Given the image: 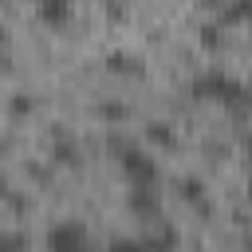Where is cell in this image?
<instances>
[{
  "instance_id": "ac0fdd59",
  "label": "cell",
  "mask_w": 252,
  "mask_h": 252,
  "mask_svg": "<svg viewBox=\"0 0 252 252\" xmlns=\"http://www.w3.org/2000/svg\"><path fill=\"white\" fill-rule=\"evenodd\" d=\"M244 252H252V236H248V240H244Z\"/></svg>"
},
{
  "instance_id": "52a82bcc",
  "label": "cell",
  "mask_w": 252,
  "mask_h": 252,
  "mask_svg": "<svg viewBox=\"0 0 252 252\" xmlns=\"http://www.w3.org/2000/svg\"><path fill=\"white\" fill-rule=\"evenodd\" d=\"M35 16H39L43 24H67V20H71V4H67V0H39V4H35Z\"/></svg>"
},
{
  "instance_id": "8992f818",
  "label": "cell",
  "mask_w": 252,
  "mask_h": 252,
  "mask_svg": "<svg viewBox=\"0 0 252 252\" xmlns=\"http://www.w3.org/2000/svg\"><path fill=\"white\" fill-rule=\"evenodd\" d=\"M244 20H252V0H228V4L217 8V24L220 28L224 24H244Z\"/></svg>"
},
{
  "instance_id": "8fae6325",
  "label": "cell",
  "mask_w": 252,
  "mask_h": 252,
  "mask_svg": "<svg viewBox=\"0 0 252 252\" xmlns=\"http://www.w3.org/2000/svg\"><path fill=\"white\" fill-rule=\"evenodd\" d=\"M106 63H110V71H142L134 51H110V55H106Z\"/></svg>"
},
{
  "instance_id": "3957f363",
  "label": "cell",
  "mask_w": 252,
  "mask_h": 252,
  "mask_svg": "<svg viewBox=\"0 0 252 252\" xmlns=\"http://www.w3.org/2000/svg\"><path fill=\"white\" fill-rule=\"evenodd\" d=\"M47 252H94L87 224H83V220H75V217L55 220V224L47 228Z\"/></svg>"
},
{
  "instance_id": "ba28073f",
  "label": "cell",
  "mask_w": 252,
  "mask_h": 252,
  "mask_svg": "<svg viewBox=\"0 0 252 252\" xmlns=\"http://www.w3.org/2000/svg\"><path fill=\"white\" fill-rule=\"evenodd\" d=\"M146 138H150V142H158V146H173V142H177V134H173V126H169L165 118L146 122Z\"/></svg>"
},
{
  "instance_id": "2e32d148",
  "label": "cell",
  "mask_w": 252,
  "mask_h": 252,
  "mask_svg": "<svg viewBox=\"0 0 252 252\" xmlns=\"http://www.w3.org/2000/svg\"><path fill=\"white\" fill-rule=\"evenodd\" d=\"M201 39L217 47V43H224V28H220L217 20H213V24H201Z\"/></svg>"
},
{
  "instance_id": "4fadbf2b",
  "label": "cell",
  "mask_w": 252,
  "mask_h": 252,
  "mask_svg": "<svg viewBox=\"0 0 252 252\" xmlns=\"http://www.w3.org/2000/svg\"><path fill=\"white\" fill-rule=\"evenodd\" d=\"M8 110H12V114H32V110H35V98H32L28 91H12Z\"/></svg>"
},
{
  "instance_id": "5b68a950",
  "label": "cell",
  "mask_w": 252,
  "mask_h": 252,
  "mask_svg": "<svg viewBox=\"0 0 252 252\" xmlns=\"http://www.w3.org/2000/svg\"><path fill=\"white\" fill-rule=\"evenodd\" d=\"M126 209L130 217L154 224L161 217V189H126Z\"/></svg>"
},
{
  "instance_id": "e0dca14e",
  "label": "cell",
  "mask_w": 252,
  "mask_h": 252,
  "mask_svg": "<svg viewBox=\"0 0 252 252\" xmlns=\"http://www.w3.org/2000/svg\"><path fill=\"white\" fill-rule=\"evenodd\" d=\"M8 189H12V181H8V173H4V169H0V201H4V197H8Z\"/></svg>"
},
{
  "instance_id": "9c48e42d",
  "label": "cell",
  "mask_w": 252,
  "mask_h": 252,
  "mask_svg": "<svg viewBox=\"0 0 252 252\" xmlns=\"http://www.w3.org/2000/svg\"><path fill=\"white\" fill-rule=\"evenodd\" d=\"M0 252H32V240L20 228H4L0 232Z\"/></svg>"
},
{
  "instance_id": "30bf717a",
  "label": "cell",
  "mask_w": 252,
  "mask_h": 252,
  "mask_svg": "<svg viewBox=\"0 0 252 252\" xmlns=\"http://www.w3.org/2000/svg\"><path fill=\"white\" fill-rule=\"evenodd\" d=\"M51 154H55V161H59V165H79V146H75L71 138H55Z\"/></svg>"
},
{
  "instance_id": "7a4b0ae2",
  "label": "cell",
  "mask_w": 252,
  "mask_h": 252,
  "mask_svg": "<svg viewBox=\"0 0 252 252\" xmlns=\"http://www.w3.org/2000/svg\"><path fill=\"white\" fill-rule=\"evenodd\" d=\"M110 150H114L118 169H122V177H126L130 189H158L161 165H158V158H154L146 146H138V142L122 138V134H110Z\"/></svg>"
},
{
  "instance_id": "6da1fadb",
  "label": "cell",
  "mask_w": 252,
  "mask_h": 252,
  "mask_svg": "<svg viewBox=\"0 0 252 252\" xmlns=\"http://www.w3.org/2000/svg\"><path fill=\"white\" fill-rule=\"evenodd\" d=\"M189 91L197 98H213L220 102L228 114H252V87L236 75H228L224 67H201L189 79Z\"/></svg>"
},
{
  "instance_id": "7c38bea8",
  "label": "cell",
  "mask_w": 252,
  "mask_h": 252,
  "mask_svg": "<svg viewBox=\"0 0 252 252\" xmlns=\"http://www.w3.org/2000/svg\"><path fill=\"white\" fill-rule=\"evenodd\" d=\"M177 189H181V197H185V201H193V205H201V201H205V185H201V177H181V181H177Z\"/></svg>"
},
{
  "instance_id": "5bb4252c",
  "label": "cell",
  "mask_w": 252,
  "mask_h": 252,
  "mask_svg": "<svg viewBox=\"0 0 252 252\" xmlns=\"http://www.w3.org/2000/svg\"><path fill=\"white\" fill-rule=\"evenodd\" d=\"M98 114H102L106 122H126L130 106H126V102H102V106H98Z\"/></svg>"
},
{
  "instance_id": "277c9868",
  "label": "cell",
  "mask_w": 252,
  "mask_h": 252,
  "mask_svg": "<svg viewBox=\"0 0 252 252\" xmlns=\"http://www.w3.org/2000/svg\"><path fill=\"white\" fill-rule=\"evenodd\" d=\"M138 240H142V248H146V252H177L181 232H177V224H173V220L158 217L154 224H146V232H142Z\"/></svg>"
},
{
  "instance_id": "9a60e30c",
  "label": "cell",
  "mask_w": 252,
  "mask_h": 252,
  "mask_svg": "<svg viewBox=\"0 0 252 252\" xmlns=\"http://www.w3.org/2000/svg\"><path fill=\"white\" fill-rule=\"evenodd\" d=\"M106 252H146V248H142L138 236H114V240L106 244Z\"/></svg>"
}]
</instances>
